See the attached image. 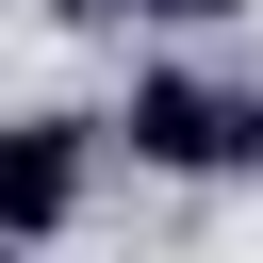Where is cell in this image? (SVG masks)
<instances>
[{
  "instance_id": "cell-2",
  "label": "cell",
  "mask_w": 263,
  "mask_h": 263,
  "mask_svg": "<svg viewBox=\"0 0 263 263\" xmlns=\"http://www.w3.org/2000/svg\"><path fill=\"white\" fill-rule=\"evenodd\" d=\"M99 181V132L82 115H0V247H49Z\"/></svg>"
},
{
  "instance_id": "cell-4",
  "label": "cell",
  "mask_w": 263,
  "mask_h": 263,
  "mask_svg": "<svg viewBox=\"0 0 263 263\" xmlns=\"http://www.w3.org/2000/svg\"><path fill=\"white\" fill-rule=\"evenodd\" d=\"M0 263H16V247H0Z\"/></svg>"
},
{
  "instance_id": "cell-1",
  "label": "cell",
  "mask_w": 263,
  "mask_h": 263,
  "mask_svg": "<svg viewBox=\"0 0 263 263\" xmlns=\"http://www.w3.org/2000/svg\"><path fill=\"white\" fill-rule=\"evenodd\" d=\"M247 115H263V82H214V66H132L115 148H132V164H164V181H247Z\"/></svg>"
},
{
  "instance_id": "cell-3",
  "label": "cell",
  "mask_w": 263,
  "mask_h": 263,
  "mask_svg": "<svg viewBox=\"0 0 263 263\" xmlns=\"http://www.w3.org/2000/svg\"><path fill=\"white\" fill-rule=\"evenodd\" d=\"M115 16H164V33H214L230 0H115Z\"/></svg>"
}]
</instances>
